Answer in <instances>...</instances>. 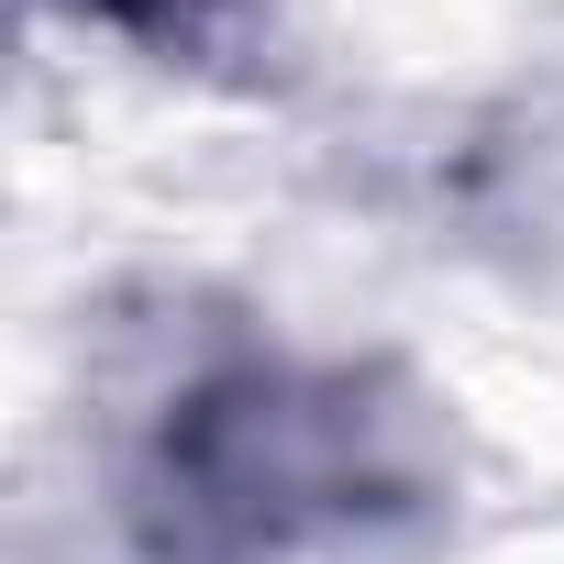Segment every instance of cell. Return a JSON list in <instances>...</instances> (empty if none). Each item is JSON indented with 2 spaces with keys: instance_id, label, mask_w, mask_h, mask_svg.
Segmentation results:
<instances>
[{
  "instance_id": "cell-1",
  "label": "cell",
  "mask_w": 564,
  "mask_h": 564,
  "mask_svg": "<svg viewBox=\"0 0 564 564\" xmlns=\"http://www.w3.org/2000/svg\"><path fill=\"white\" fill-rule=\"evenodd\" d=\"M144 498L177 564H333L410 520L421 476L355 377L243 355L166 410Z\"/></svg>"
},
{
  "instance_id": "cell-2",
  "label": "cell",
  "mask_w": 564,
  "mask_h": 564,
  "mask_svg": "<svg viewBox=\"0 0 564 564\" xmlns=\"http://www.w3.org/2000/svg\"><path fill=\"white\" fill-rule=\"evenodd\" d=\"M78 12H100V23H122V34H144V45H210L221 34V12L232 0H78Z\"/></svg>"
}]
</instances>
